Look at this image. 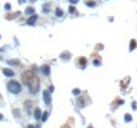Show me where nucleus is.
Masks as SVG:
<instances>
[{
  "instance_id": "nucleus-25",
  "label": "nucleus",
  "mask_w": 137,
  "mask_h": 128,
  "mask_svg": "<svg viewBox=\"0 0 137 128\" xmlns=\"http://www.w3.org/2000/svg\"><path fill=\"white\" fill-rule=\"evenodd\" d=\"M0 60H1V56H0Z\"/></svg>"
},
{
  "instance_id": "nucleus-9",
  "label": "nucleus",
  "mask_w": 137,
  "mask_h": 128,
  "mask_svg": "<svg viewBox=\"0 0 137 128\" xmlns=\"http://www.w3.org/2000/svg\"><path fill=\"white\" fill-rule=\"evenodd\" d=\"M48 116H49V112H48V111H45L44 113H41V118H40V120H41V121H47Z\"/></svg>"
},
{
  "instance_id": "nucleus-11",
  "label": "nucleus",
  "mask_w": 137,
  "mask_h": 128,
  "mask_svg": "<svg viewBox=\"0 0 137 128\" xmlns=\"http://www.w3.org/2000/svg\"><path fill=\"white\" fill-rule=\"evenodd\" d=\"M85 61H87V60H85V57H81V59H79V64H80V67H85Z\"/></svg>"
},
{
  "instance_id": "nucleus-14",
  "label": "nucleus",
  "mask_w": 137,
  "mask_h": 128,
  "mask_svg": "<svg viewBox=\"0 0 137 128\" xmlns=\"http://www.w3.org/2000/svg\"><path fill=\"white\" fill-rule=\"evenodd\" d=\"M8 64H11V65H17L19 60H8Z\"/></svg>"
},
{
  "instance_id": "nucleus-2",
  "label": "nucleus",
  "mask_w": 137,
  "mask_h": 128,
  "mask_svg": "<svg viewBox=\"0 0 137 128\" xmlns=\"http://www.w3.org/2000/svg\"><path fill=\"white\" fill-rule=\"evenodd\" d=\"M43 96H44V101H45V104L49 105L51 104V101H52V99H51V94L48 89H45V91L43 92Z\"/></svg>"
},
{
  "instance_id": "nucleus-26",
  "label": "nucleus",
  "mask_w": 137,
  "mask_h": 128,
  "mask_svg": "<svg viewBox=\"0 0 137 128\" xmlns=\"http://www.w3.org/2000/svg\"><path fill=\"white\" fill-rule=\"evenodd\" d=\"M88 128H92V127H88Z\"/></svg>"
},
{
  "instance_id": "nucleus-3",
  "label": "nucleus",
  "mask_w": 137,
  "mask_h": 128,
  "mask_svg": "<svg viewBox=\"0 0 137 128\" xmlns=\"http://www.w3.org/2000/svg\"><path fill=\"white\" fill-rule=\"evenodd\" d=\"M36 20H37V15L33 14V15H31V17L27 20V24H29V25H33V24L36 23Z\"/></svg>"
},
{
  "instance_id": "nucleus-13",
  "label": "nucleus",
  "mask_w": 137,
  "mask_h": 128,
  "mask_svg": "<svg viewBox=\"0 0 137 128\" xmlns=\"http://www.w3.org/2000/svg\"><path fill=\"white\" fill-rule=\"evenodd\" d=\"M134 48H136V41H134V40H132V41H130V47H129V51H133Z\"/></svg>"
},
{
  "instance_id": "nucleus-23",
  "label": "nucleus",
  "mask_w": 137,
  "mask_h": 128,
  "mask_svg": "<svg viewBox=\"0 0 137 128\" xmlns=\"http://www.w3.org/2000/svg\"><path fill=\"white\" fill-rule=\"evenodd\" d=\"M19 3H20V4H24V3H25V0H19Z\"/></svg>"
},
{
  "instance_id": "nucleus-22",
  "label": "nucleus",
  "mask_w": 137,
  "mask_h": 128,
  "mask_svg": "<svg viewBox=\"0 0 137 128\" xmlns=\"http://www.w3.org/2000/svg\"><path fill=\"white\" fill-rule=\"evenodd\" d=\"M27 128H40V127H39V125H28Z\"/></svg>"
},
{
  "instance_id": "nucleus-8",
  "label": "nucleus",
  "mask_w": 137,
  "mask_h": 128,
  "mask_svg": "<svg viewBox=\"0 0 137 128\" xmlns=\"http://www.w3.org/2000/svg\"><path fill=\"white\" fill-rule=\"evenodd\" d=\"M35 14V8L33 7H27L25 8V15H33Z\"/></svg>"
},
{
  "instance_id": "nucleus-6",
  "label": "nucleus",
  "mask_w": 137,
  "mask_h": 128,
  "mask_svg": "<svg viewBox=\"0 0 137 128\" xmlns=\"http://www.w3.org/2000/svg\"><path fill=\"white\" fill-rule=\"evenodd\" d=\"M33 116H35L36 120H40V118H41V109H40V108H36V109H35Z\"/></svg>"
},
{
  "instance_id": "nucleus-24",
  "label": "nucleus",
  "mask_w": 137,
  "mask_h": 128,
  "mask_svg": "<svg viewBox=\"0 0 137 128\" xmlns=\"http://www.w3.org/2000/svg\"><path fill=\"white\" fill-rule=\"evenodd\" d=\"M0 120H3V115H0Z\"/></svg>"
},
{
  "instance_id": "nucleus-21",
  "label": "nucleus",
  "mask_w": 137,
  "mask_h": 128,
  "mask_svg": "<svg viewBox=\"0 0 137 128\" xmlns=\"http://www.w3.org/2000/svg\"><path fill=\"white\" fill-rule=\"evenodd\" d=\"M69 3L71 4H77L79 3V0H69Z\"/></svg>"
},
{
  "instance_id": "nucleus-7",
  "label": "nucleus",
  "mask_w": 137,
  "mask_h": 128,
  "mask_svg": "<svg viewBox=\"0 0 137 128\" xmlns=\"http://www.w3.org/2000/svg\"><path fill=\"white\" fill-rule=\"evenodd\" d=\"M41 11H43V14H48V12L51 11V5H49V3L43 4V8H41Z\"/></svg>"
},
{
  "instance_id": "nucleus-5",
  "label": "nucleus",
  "mask_w": 137,
  "mask_h": 128,
  "mask_svg": "<svg viewBox=\"0 0 137 128\" xmlns=\"http://www.w3.org/2000/svg\"><path fill=\"white\" fill-rule=\"evenodd\" d=\"M41 72H43V75H45V76H48L49 75V72H51V68H49V65H43L41 67Z\"/></svg>"
},
{
  "instance_id": "nucleus-18",
  "label": "nucleus",
  "mask_w": 137,
  "mask_h": 128,
  "mask_svg": "<svg viewBox=\"0 0 137 128\" xmlns=\"http://www.w3.org/2000/svg\"><path fill=\"white\" fill-rule=\"evenodd\" d=\"M93 64L96 65V67H99V65H100V60H99V59H94V60H93Z\"/></svg>"
},
{
  "instance_id": "nucleus-1",
  "label": "nucleus",
  "mask_w": 137,
  "mask_h": 128,
  "mask_svg": "<svg viewBox=\"0 0 137 128\" xmlns=\"http://www.w3.org/2000/svg\"><path fill=\"white\" fill-rule=\"evenodd\" d=\"M7 88H8V91L12 92L14 95H17L21 92V84L17 80H11L7 84Z\"/></svg>"
},
{
  "instance_id": "nucleus-17",
  "label": "nucleus",
  "mask_w": 137,
  "mask_h": 128,
  "mask_svg": "<svg viewBox=\"0 0 137 128\" xmlns=\"http://www.w3.org/2000/svg\"><path fill=\"white\" fill-rule=\"evenodd\" d=\"M61 59H64V60H68V59H69V55H68V54L61 55Z\"/></svg>"
},
{
  "instance_id": "nucleus-19",
  "label": "nucleus",
  "mask_w": 137,
  "mask_h": 128,
  "mask_svg": "<svg viewBox=\"0 0 137 128\" xmlns=\"http://www.w3.org/2000/svg\"><path fill=\"white\" fill-rule=\"evenodd\" d=\"M4 8H5V11H9V10H11V4H8V3H7L5 5H4Z\"/></svg>"
},
{
  "instance_id": "nucleus-27",
  "label": "nucleus",
  "mask_w": 137,
  "mask_h": 128,
  "mask_svg": "<svg viewBox=\"0 0 137 128\" xmlns=\"http://www.w3.org/2000/svg\"><path fill=\"white\" fill-rule=\"evenodd\" d=\"M64 128H67V127H64Z\"/></svg>"
},
{
  "instance_id": "nucleus-16",
  "label": "nucleus",
  "mask_w": 137,
  "mask_h": 128,
  "mask_svg": "<svg viewBox=\"0 0 137 128\" xmlns=\"http://www.w3.org/2000/svg\"><path fill=\"white\" fill-rule=\"evenodd\" d=\"M87 5H88V7H94L96 3H94V1H87Z\"/></svg>"
},
{
  "instance_id": "nucleus-10",
  "label": "nucleus",
  "mask_w": 137,
  "mask_h": 128,
  "mask_svg": "<svg viewBox=\"0 0 137 128\" xmlns=\"http://www.w3.org/2000/svg\"><path fill=\"white\" fill-rule=\"evenodd\" d=\"M64 15V11L61 10V8H56V16L57 17H61Z\"/></svg>"
},
{
  "instance_id": "nucleus-15",
  "label": "nucleus",
  "mask_w": 137,
  "mask_h": 128,
  "mask_svg": "<svg viewBox=\"0 0 137 128\" xmlns=\"http://www.w3.org/2000/svg\"><path fill=\"white\" fill-rule=\"evenodd\" d=\"M130 120H132V116H130L129 113H127V115H125V121H128V123H129Z\"/></svg>"
},
{
  "instance_id": "nucleus-20",
  "label": "nucleus",
  "mask_w": 137,
  "mask_h": 128,
  "mask_svg": "<svg viewBox=\"0 0 137 128\" xmlns=\"http://www.w3.org/2000/svg\"><path fill=\"white\" fill-rule=\"evenodd\" d=\"M73 95H80V89H73Z\"/></svg>"
},
{
  "instance_id": "nucleus-12",
  "label": "nucleus",
  "mask_w": 137,
  "mask_h": 128,
  "mask_svg": "<svg viewBox=\"0 0 137 128\" xmlns=\"http://www.w3.org/2000/svg\"><path fill=\"white\" fill-rule=\"evenodd\" d=\"M68 12H69L71 15H76V8L72 7V5H69V10H68Z\"/></svg>"
},
{
  "instance_id": "nucleus-4",
  "label": "nucleus",
  "mask_w": 137,
  "mask_h": 128,
  "mask_svg": "<svg viewBox=\"0 0 137 128\" xmlns=\"http://www.w3.org/2000/svg\"><path fill=\"white\" fill-rule=\"evenodd\" d=\"M3 74L5 75V76H8V78H12V76H15V72L12 71V69H9V68H4V69H3Z\"/></svg>"
}]
</instances>
